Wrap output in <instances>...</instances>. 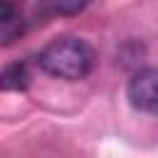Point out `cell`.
<instances>
[{
	"label": "cell",
	"instance_id": "cell-1",
	"mask_svg": "<svg viewBox=\"0 0 158 158\" xmlns=\"http://www.w3.org/2000/svg\"><path fill=\"white\" fill-rule=\"evenodd\" d=\"M37 62L47 74L57 79L79 81L94 69L96 57L94 49L79 37H57L49 44H44Z\"/></svg>",
	"mask_w": 158,
	"mask_h": 158
},
{
	"label": "cell",
	"instance_id": "cell-2",
	"mask_svg": "<svg viewBox=\"0 0 158 158\" xmlns=\"http://www.w3.org/2000/svg\"><path fill=\"white\" fill-rule=\"evenodd\" d=\"M128 101L133 109L158 116V67H146L131 77Z\"/></svg>",
	"mask_w": 158,
	"mask_h": 158
},
{
	"label": "cell",
	"instance_id": "cell-3",
	"mask_svg": "<svg viewBox=\"0 0 158 158\" xmlns=\"http://www.w3.org/2000/svg\"><path fill=\"white\" fill-rule=\"evenodd\" d=\"M30 84V72L22 62H12L0 69V89L5 91H22Z\"/></svg>",
	"mask_w": 158,
	"mask_h": 158
},
{
	"label": "cell",
	"instance_id": "cell-4",
	"mask_svg": "<svg viewBox=\"0 0 158 158\" xmlns=\"http://www.w3.org/2000/svg\"><path fill=\"white\" fill-rule=\"evenodd\" d=\"M89 0H40L37 12L44 17H64V15H77L86 7Z\"/></svg>",
	"mask_w": 158,
	"mask_h": 158
},
{
	"label": "cell",
	"instance_id": "cell-5",
	"mask_svg": "<svg viewBox=\"0 0 158 158\" xmlns=\"http://www.w3.org/2000/svg\"><path fill=\"white\" fill-rule=\"evenodd\" d=\"M17 22H20L17 7H15L10 0H0V32L10 30V32L15 35V32H17Z\"/></svg>",
	"mask_w": 158,
	"mask_h": 158
}]
</instances>
